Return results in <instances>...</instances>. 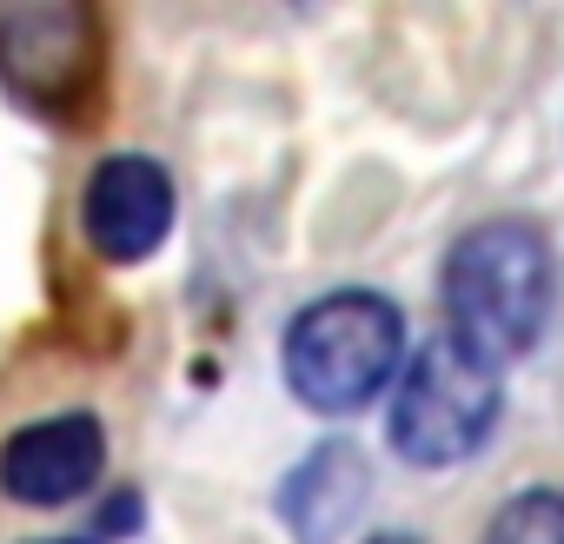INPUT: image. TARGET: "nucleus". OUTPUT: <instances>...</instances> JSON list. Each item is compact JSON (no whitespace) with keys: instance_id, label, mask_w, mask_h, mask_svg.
<instances>
[{"instance_id":"f257e3e1","label":"nucleus","mask_w":564,"mask_h":544,"mask_svg":"<svg viewBox=\"0 0 564 544\" xmlns=\"http://www.w3.org/2000/svg\"><path fill=\"white\" fill-rule=\"evenodd\" d=\"M551 306H557V252L531 219L505 213L452 239L445 319L465 352H478L485 366L531 352L538 333L551 326Z\"/></svg>"},{"instance_id":"f03ea898","label":"nucleus","mask_w":564,"mask_h":544,"mask_svg":"<svg viewBox=\"0 0 564 544\" xmlns=\"http://www.w3.org/2000/svg\"><path fill=\"white\" fill-rule=\"evenodd\" d=\"M399 359H405V313L359 286L300 306V319L286 326V385L300 405L326 418L372 405L399 379Z\"/></svg>"},{"instance_id":"7ed1b4c3","label":"nucleus","mask_w":564,"mask_h":544,"mask_svg":"<svg viewBox=\"0 0 564 544\" xmlns=\"http://www.w3.org/2000/svg\"><path fill=\"white\" fill-rule=\"evenodd\" d=\"M498 405H505V385H498V366H485L478 352H465L452 333L445 339H425L412 352V366H399L392 379V451L405 465H458L471 458L491 425H498Z\"/></svg>"},{"instance_id":"20e7f679","label":"nucleus","mask_w":564,"mask_h":544,"mask_svg":"<svg viewBox=\"0 0 564 544\" xmlns=\"http://www.w3.org/2000/svg\"><path fill=\"white\" fill-rule=\"evenodd\" d=\"M80 226H87V246L107 265H133V259L160 252L166 232H173V179H166V166L147 160V153H107L87 173Z\"/></svg>"},{"instance_id":"39448f33","label":"nucleus","mask_w":564,"mask_h":544,"mask_svg":"<svg viewBox=\"0 0 564 544\" xmlns=\"http://www.w3.org/2000/svg\"><path fill=\"white\" fill-rule=\"evenodd\" d=\"M107 471V432L94 412H54L0 445V491L21 504H74Z\"/></svg>"},{"instance_id":"423d86ee","label":"nucleus","mask_w":564,"mask_h":544,"mask_svg":"<svg viewBox=\"0 0 564 544\" xmlns=\"http://www.w3.org/2000/svg\"><path fill=\"white\" fill-rule=\"evenodd\" d=\"M366 491H372L366 451L346 445V438H326L313 458H300V471L286 485H279V518L293 524L300 544H333L366 511Z\"/></svg>"},{"instance_id":"0eeeda50","label":"nucleus","mask_w":564,"mask_h":544,"mask_svg":"<svg viewBox=\"0 0 564 544\" xmlns=\"http://www.w3.org/2000/svg\"><path fill=\"white\" fill-rule=\"evenodd\" d=\"M485 544H564V491H518L491 518Z\"/></svg>"},{"instance_id":"6e6552de","label":"nucleus","mask_w":564,"mask_h":544,"mask_svg":"<svg viewBox=\"0 0 564 544\" xmlns=\"http://www.w3.org/2000/svg\"><path fill=\"white\" fill-rule=\"evenodd\" d=\"M366 544H419V537H412V531H372Z\"/></svg>"}]
</instances>
